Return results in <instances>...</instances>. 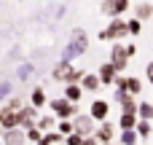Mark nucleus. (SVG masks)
<instances>
[{"instance_id": "nucleus-1", "label": "nucleus", "mask_w": 153, "mask_h": 145, "mask_svg": "<svg viewBox=\"0 0 153 145\" xmlns=\"http://www.w3.org/2000/svg\"><path fill=\"white\" fill-rule=\"evenodd\" d=\"M86 48V35L83 32H75V38H73V43L67 46V51H65V62L70 59V57H75V54H81Z\"/></svg>"}, {"instance_id": "nucleus-2", "label": "nucleus", "mask_w": 153, "mask_h": 145, "mask_svg": "<svg viewBox=\"0 0 153 145\" xmlns=\"http://www.w3.org/2000/svg\"><path fill=\"white\" fill-rule=\"evenodd\" d=\"M132 54H134L132 46H129V48L116 46V48H113V67H124V65H126V57H132Z\"/></svg>"}, {"instance_id": "nucleus-3", "label": "nucleus", "mask_w": 153, "mask_h": 145, "mask_svg": "<svg viewBox=\"0 0 153 145\" xmlns=\"http://www.w3.org/2000/svg\"><path fill=\"white\" fill-rule=\"evenodd\" d=\"M124 32H129V24H121V22H116L110 30H105V32H102V38H116V35H124Z\"/></svg>"}, {"instance_id": "nucleus-4", "label": "nucleus", "mask_w": 153, "mask_h": 145, "mask_svg": "<svg viewBox=\"0 0 153 145\" xmlns=\"http://www.w3.org/2000/svg\"><path fill=\"white\" fill-rule=\"evenodd\" d=\"M121 8H126V0H110V3L102 5L105 13H116V11H121Z\"/></svg>"}, {"instance_id": "nucleus-5", "label": "nucleus", "mask_w": 153, "mask_h": 145, "mask_svg": "<svg viewBox=\"0 0 153 145\" xmlns=\"http://www.w3.org/2000/svg\"><path fill=\"white\" fill-rule=\"evenodd\" d=\"M54 110H56L59 116H70V113H73V105L65 102V100H56V102H54Z\"/></svg>"}, {"instance_id": "nucleus-6", "label": "nucleus", "mask_w": 153, "mask_h": 145, "mask_svg": "<svg viewBox=\"0 0 153 145\" xmlns=\"http://www.w3.org/2000/svg\"><path fill=\"white\" fill-rule=\"evenodd\" d=\"M91 116H94V118H105V116H108V105H105V102H94Z\"/></svg>"}, {"instance_id": "nucleus-7", "label": "nucleus", "mask_w": 153, "mask_h": 145, "mask_svg": "<svg viewBox=\"0 0 153 145\" xmlns=\"http://www.w3.org/2000/svg\"><path fill=\"white\" fill-rule=\"evenodd\" d=\"M75 129H78V132H91V129H94V126H91V118H89V116H81L78 124H75Z\"/></svg>"}, {"instance_id": "nucleus-8", "label": "nucleus", "mask_w": 153, "mask_h": 145, "mask_svg": "<svg viewBox=\"0 0 153 145\" xmlns=\"http://www.w3.org/2000/svg\"><path fill=\"white\" fill-rule=\"evenodd\" d=\"M118 83H121V86H124V89H129V91H137V89H140V83H137V81H134V78H121V81H118Z\"/></svg>"}, {"instance_id": "nucleus-9", "label": "nucleus", "mask_w": 153, "mask_h": 145, "mask_svg": "<svg viewBox=\"0 0 153 145\" xmlns=\"http://www.w3.org/2000/svg\"><path fill=\"white\" fill-rule=\"evenodd\" d=\"M83 86H86V89H97V86H100V78H94V75H86V78H83Z\"/></svg>"}, {"instance_id": "nucleus-10", "label": "nucleus", "mask_w": 153, "mask_h": 145, "mask_svg": "<svg viewBox=\"0 0 153 145\" xmlns=\"http://www.w3.org/2000/svg\"><path fill=\"white\" fill-rule=\"evenodd\" d=\"M110 137H113V129H110V124H105L100 129V140H110Z\"/></svg>"}, {"instance_id": "nucleus-11", "label": "nucleus", "mask_w": 153, "mask_h": 145, "mask_svg": "<svg viewBox=\"0 0 153 145\" xmlns=\"http://www.w3.org/2000/svg\"><path fill=\"white\" fill-rule=\"evenodd\" d=\"M110 78H113V65H105V67H102V81L110 83Z\"/></svg>"}, {"instance_id": "nucleus-12", "label": "nucleus", "mask_w": 153, "mask_h": 145, "mask_svg": "<svg viewBox=\"0 0 153 145\" xmlns=\"http://www.w3.org/2000/svg\"><path fill=\"white\" fill-rule=\"evenodd\" d=\"M121 124H124L126 129H132V124H134V118H132V113H126V110H124V118H121Z\"/></svg>"}, {"instance_id": "nucleus-13", "label": "nucleus", "mask_w": 153, "mask_h": 145, "mask_svg": "<svg viewBox=\"0 0 153 145\" xmlns=\"http://www.w3.org/2000/svg\"><path fill=\"white\" fill-rule=\"evenodd\" d=\"M32 100H35V105H43V100H46V97H43V91H40V89H35Z\"/></svg>"}, {"instance_id": "nucleus-14", "label": "nucleus", "mask_w": 153, "mask_h": 145, "mask_svg": "<svg viewBox=\"0 0 153 145\" xmlns=\"http://www.w3.org/2000/svg\"><path fill=\"white\" fill-rule=\"evenodd\" d=\"M140 113H143V118H151V116H153V108H151V105H143Z\"/></svg>"}, {"instance_id": "nucleus-15", "label": "nucleus", "mask_w": 153, "mask_h": 145, "mask_svg": "<svg viewBox=\"0 0 153 145\" xmlns=\"http://www.w3.org/2000/svg\"><path fill=\"white\" fill-rule=\"evenodd\" d=\"M78 94H81V91H78L75 86H70V89H67V97H70V100H78Z\"/></svg>"}, {"instance_id": "nucleus-16", "label": "nucleus", "mask_w": 153, "mask_h": 145, "mask_svg": "<svg viewBox=\"0 0 153 145\" xmlns=\"http://www.w3.org/2000/svg\"><path fill=\"white\" fill-rule=\"evenodd\" d=\"M148 11H151L148 5H140V8H137V13H140V16H148Z\"/></svg>"}, {"instance_id": "nucleus-17", "label": "nucleus", "mask_w": 153, "mask_h": 145, "mask_svg": "<svg viewBox=\"0 0 153 145\" xmlns=\"http://www.w3.org/2000/svg\"><path fill=\"white\" fill-rule=\"evenodd\" d=\"M8 89H11V86H8V83H3V86H0V97H5V94H8Z\"/></svg>"}, {"instance_id": "nucleus-18", "label": "nucleus", "mask_w": 153, "mask_h": 145, "mask_svg": "<svg viewBox=\"0 0 153 145\" xmlns=\"http://www.w3.org/2000/svg\"><path fill=\"white\" fill-rule=\"evenodd\" d=\"M148 78H151V81H153V65H151V67H148Z\"/></svg>"}]
</instances>
